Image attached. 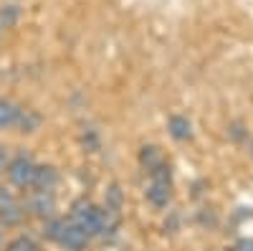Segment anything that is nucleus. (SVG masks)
I'll use <instances>...</instances> for the list:
<instances>
[{
  "label": "nucleus",
  "mask_w": 253,
  "mask_h": 251,
  "mask_svg": "<svg viewBox=\"0 0 253 251\" xmlns=\"http://www.w3.org/2000/svg\"><path fill=\"white\" fill-rule=\"evenodd\" d=\"M71 223L79 226L86 236H96L101 234V208L86 203V201H81L74 205V211H71Z\"/></svg>",
  "instance_id": "obj_1"
},
{
  "label": "nucleus",
  "mask_w": 253,
  "mask_h": 251,
  "mask_svg": "<svg viewBox=\"0 0 253 251\" xmlns=\"http://www.w3.org/2000/svg\"><path fill=\"white\" fill-rule=\"evenodd\" d=\"M0 246H3V236H0Z\"/></svg>",
  "instance_id": "obj_20"
},
{
  "label": "nucleus",
  "mask_w": 253,
  "mask_h": 251,
  "mask_svg": "<svg viewBox=\"0 0 253 251\" xmlns=\"http://www.w3.org/2000/svg\"><path fill=\"white\" fill-rule=\"evenodd\" d=\"M5 170H8V178H10L13 185H18V188H31L33 185L36 165H33V160L28 155H18L15 160H10Z\"/></svg>",
  "instance_id": "obj_2"
},
{
  "label": "nucleus",
  "mask_w": 253,
  "mask_h": 251,
  "mask_svg": "<svg viewBox=\"0 0 253 251\" xmlns=\"http://www.w3.org/2000/svg\"><path fill=\"white\" fill-rule=\"evenodd\" d=\"M31 208H33V213L43 216V218H51L53 211H56V201H53L51 191H38L31 201Z\"/></svg>",
  "instance_id": "obj_5"
},
{
  "label": "nucleus",
  "mask_w": 253,
  "mask_h": 251,
  "mask_svg": "<svg viewBox=\"0 0 253 251\" xmlns=\"http://www.w3.org/2000/svg\"><path fill=\"white\" fill-rule=\"evenodd\" d=\"M147 201H150L155 208H165L170 203V185H160V183H152L147 188Z\"/></svg>",
  "instance_id": "obj_8"
},
{
  "label": "nucleus",
  "mask_w": 253,
  "mask_h": 251,
  "mask_svg": "<svg viewBox=\"0 0 253 251\" xmlns=\"http://www.w3.org/2000/svg\"><path fill=\"white\" fill-rule=\"evenodd\" d=\"M18 20H20V8L15 3H8V5L0 8V31H3V28H13Z\"/></svg>",
  "instance_id": "obj_12"
},
{
  "label": "nucleus",
  "mask_w": 253,
  "mask_h": 251,
  "mask_svg": "<svg viewBox=\"0 0 253 251\" xmlns=\"http://www.w3.org/2000/svg\"><path fill=\"white\" fill-rule=\"evenodd\" d=\"M63 221H51L48 226H46V236L48 239H53V241H58V236H61V231H63Z\"/></svg>",
  "instance_id": "obj_17"
},
{
  "label": "nucleus",
  "mask_w": 253,
  "mask_h": 251,
  "mask_svg": "<svg viewBox=\"0 0 253 251\" xmlns=\"http://www.w3.org/2000/svg\"><path fill=\"white\" fill-rule=\"evenodd\" d=\"M86 241H89V236L84 234L79 226H74V223L63 226V231L58 236V244L66 249V251H81L84 246H86Z\"/></svg>",
  "instance_id": "obj_3"
},
{
  "label": "nucleus",
  "mask_w": 253,
  "mask_h": 251,
  "mask_svg": "<svg viewBox=\"0 0 253 251\" xmlns=\"http://www.w3.org/2000/svg\"><path fill=\"white\" fill-rule=\"evenodd\" d=\"M119 205H122V193H119L117 185H112L109 193H107V208H114V211H119Z\"/></svg>",
  "instance_id": "obj_16"
},
{
  "label": "nucleus",
  "mask_w": 253,
  "mask_h": 251,
  "mask_svg": "<svg viewBox=\"0 0 253 251\" xmlns=\"http://www.w3.org/2000/svg\"><path fill=\"white\" fill-rule=\"evenodd\" d=\"M15 124H18L20 132H36V130L41 127V114L33 112V109H20Z\"/></svg>",
  "instance_id": "obj_9"
},
{
  "label": "nucleus",
  "mask_w": 253,
  "mask_h": 251,
  "mask_svg": "<svg viewBox=\"0 0 253 251\" xmlns=\"http://www.w3.org/2000/svg\"><path fill=\"white\" fill-rule=\"evenodd\" d=\"M20 221H23V208H20L15 201H8L0 205V223L5 226H18Z\"/></svg>",
  "instance_id": "obj_6"
},
{
  "label": "nucleus",
  "mask_w": 253,
  "mask_h": 251,
  "mask_svg": "<svg viewBox=\"0 0 253 251\" xmlns=\"http://www.w3.org/2000/svg\"><path fill=\"white\" fill-rule=\"evenodd\" d=\"M5 251H38V246H36V241L28 239V236H18V239H13V241L8 244Z\"/></svg>",
  "instance_id": "obj_14"
},
{
  "label": "nucleus",
  "mask_w": 253,
  "mask_h": 251,
  "mask_svg": "<svg viewBox=\"0 0 253 251\" xmlns=\"http://www.w3.org/2000/svg\"><path fill=\"white\" fill-rule=\"evenodd\" d=\"M139 162L147 167V170H155V167L162 165L165 160H162V152L155 148V145H147V148H142V152H139Z\"/></svg>",
  "instance_id": "obj_11"
},
{
  "label": "nucleus",
  "mask_w": 253,
  "mask_h": 251,
  "mask_svg": "<svg viewBox=\"0 0 253 251\" xmlns=\"http://www.w3.org/2000/svg\"><path fill=\"white\" fill-rule=\"evenodd\" d=\"M236 251H253V241H241L236 246Z\"/></svg>",
  "instance_id": "obj_19"
},
{
  "label": "nucleus",
  "mask_w": 253,
  "mask_h": 251,
  "mask_svg": "<svg viewBox=\"0 0 253 251\" xmlns=\"http://www.w3.org/2000/svg\"><path fill=\"white\" fill-rule=\"evenodd\" d=\"M56 183H58L56 167H51V165H36L33 188H38V191H53V185H56Z\"/></svg>",
  "instance_id": "obj_4"
},
{
  "label": "nucleus",
  "mask_w": 253,
  "mask_h": 251,
  "mask_svg": "<svg viewBox=\"0 0 253 251\" xmlns=\"http://www.w3.org/2000/svg\"><path fill=\"white\" fill-rule=\"evenodd\" d=\"M8 167V152H5V148H0V170H5Z\"/></svg>",
  "instance_id": "obj_18"
},
{
  "label": "nucleus",
  "mask_w": 253,
  "mask_h": 251,
  "mask_svg": "<svg viewBox=\"0 0 253 251\" xmlns=\"http://www.w3.org/2000/svg\"><path fill=\"white\" fill-rule=\"evenodd\" d=\"M18 112H20V107H15L10 99H0V130L13 127L18 119Z\"/></svg>",
  "instance_id": "obj_10"
},
{
  "label": "nucleus",
  "mask_w": 253,
  "mask_h": 251,
  "mask_svg": "<svg viewBox=\"0 0 253 251\" xmlns=\"http://www.w3.org/2000/svg\"><path fill=\"white\" fill-rule=\"evenodd\" d=\"M167 130H170V135L175 140H190V135H193V127H190V119L187 117H170V122H167Z\"/></svg>",
  "instance_id": "obj_7"
},
{
  "label": "nucleus",
  "mask_w": 253,
  "mask_h": 251,
  "mask_svg": "<svg viewBox=\"0 0 253 251\" xmlns=\"http://www.w3.org/2000/svg\"><path fill=\"white\" fill-rule=\"evenodd\" d=\"M150 175H152V183H160V185H170L172 183V173H170V165L167 162H162V165L155 167V170H150Z\"/></svg>",
  "instance_id": "obj_13"
},
{
  "label": "nucleus",
  "mask_w": 253,
  "mask_h": 251,
  "mask_svg": "<svg viewBox=\"0 0 253 251\" xmlns=\"http://www.w3.org/2000/svg\"><path fill=\"white\" fill-rule=\"evenodd\" d=\"M81 145H84L89 152L99 150V135H96L94 130H86V132H84V137H81Z\"/></svg>",
  "instance_id": "obj_15"
}]
</instances>
